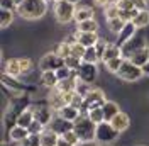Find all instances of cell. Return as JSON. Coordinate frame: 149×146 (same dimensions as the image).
Instances as JSON below:
<instances>
[{"mask_svg":"<svg viewBox=\"0 0 149 146\" xmlns=\"http://www.w3.org/2000/svg\"><path fill=\"white\" fill-rule=\"evenodd\" d=\"M17 14L26 20H37L41 19L47 10V4L44 0H24L17 5Z\"/></svg>","mask_w":149,"mask_h":146,"instance_id":"obj_1","label":"cell"},{"mask_svg":"<svg viewBox=\"0 0 149 146\" xmlns=\"http://www.w3.org/2000/svg\"><path fill=\"white\" fill-rule=\"evenodd\" d=\"M74 133L80 136L81 143H88V141H95V129H97V124L90 121V117L86 114H81L80 119L73 124Z\"/></svg>","mask_w":149,"mask_h":146,"instance_id":"obj_2","label":"cell"},{"mask_svg":"<svg viewBox=\"0 0 149 146\" xmlns=\"http://www.w3.org/2000/svg\"><path fill=\"white\" fill-rule=\"evenodd\" d=\"M54 17L59 24H68L74 20V12H76V5L68 2V0H58L54 2Z\"/></svg>","mask_w":149,"mask_h":146,"instance_id":"obj_3","label":"cell"},{"mask_svg":"<svg viewBox=\"0 0 149 146\" xmlns=\"http://www.w3.org/2000/svg\"><path fill=\"white\" fill-rule=\"evenodd\" d=\"M119 131L112 126L110 122L103 121L100 124H97V129H95V141L100 143V145H110L112 141H115L119 138Z\"/></svg>","mask_w":149,"mask_h":146,"instance_id":"obj_4","label":"cell"},{"mask_svg":"<svg viewBox=\"0 0 149 146\" xmlns=\"http://www.w3.org/2000/svg\"><path fill=\"white\" fill-rule=\"evenodd\" d=\"M115 75H117L119 78H122V80H125V82H137V80L142 78L144 72H142V68H141V66L134 65L130 60H124L120 70L115 73Z\"/></svg>","mask_w":149,"mask_h":146,"instance_id":"obj_5","label":"cell"},{"mask_svg":"<svg viewBox=\"0 0 149 146\" xmlns=\"http://www.w3.org/2000/svg\"><path fill=\"white\" fill-rule=\"evenodd\" d=\"M107 102V99H105V93H103L100 88H95L93 87L92 90H90V93L85 97V102L83 105H81V114H86L88 110L95 109V107H102L103 104Z\"/></svg>","mask_w":149,"mask_h":146,"instance_id":"obj_6","label":"cell"},{"mask_svg":"<svg viewBox=\"0 0 149 146\" xmlns=\"http://www.w3.org/2000/svg\"><path fill=\"white\" fill-rule=\"evenodd\" d=\"M144 46H146V39L142 37V34H137V32H136V36L130 37V39H129V41H127L124 46H120L122 58H124V60H129V58L134 55L137 49L144 48Z\"/></svg>","mask_w":149,"mask_h":146,"instance_id":"obj_7","label":"cell"},{"mask_svg":"<svg viewBox=\"0 0 149 146\" xmlns=\"http://www.w3.org/2000/svg\"><path fill=\"white\" fill-rule=\"evenodd\" d=\"M61 66H65V60L61 58V56L58 55V53H47L41 58V61H39V68L42 70V72H46V70H58V68H61Z\"/></svg>","mask_w":149,"mask_h":146,"instance_id":"obj_8","label":"cell"},{"mask_svg":"<svg viewBox=\"0 0 149 146\" xmlns=\"http://www.w3.org/2000/svg\"><path fill=\"white\" fill-rule=\"evenodd\" d=\"M32 112H34V119L39 121L41 124H44L46 128L53 122V112L54 110L49 105H36V107H32Z\"/></svg>","mask_w":149,"mask_h":146,"instance_id":"obj_9","label":"cell"},{"mask_svg":"<svg viewBox=\"0 0 149 146\" xmlns=\"http://www.w3.org/2000/svg\"><path fill=\"white\" fill-rule=\"evenodd\" d=\"M78 77L83 80V82L93 83L97 78V65L95 63H81L80 70H78Z\"/></svg>","mask_w":149,"mask_h":146,"instance_id":"obj_10","label":"cell"},{"mask_svg":"<svg viewBox=\"0 0 149 146\" xmlns=\"http://www.w3.org/2000/svg\"><path fill=\"white\" fill-rule=\"evenodd\" d=\"M136 32H137V27L134 26V22H125V26L122 27V31L117 34V39H115V44L119 46H124L127 41H129L130 37L136 36Z\"/></svg>","mask_w":149,"mask_h":146,"instance_id":"obj_11","label":"cell"},{"mask_svg":"<svg viewBox=\"0 0 149 146\" xmlns=\"http://www.w3.org/2000/svg\"><path fill=\"white\" fill-rule=\"evenodd\" d=\"M47 105L54 110V112H58L59 109H63L65 105H68L65 100V93H61V92H58L56 88H53V92L47 97Z\"/></svg>","mask_w":149,"mask_h":146,"instance_id":"obj_12","label":"cell"},{"mask_svg":"<svg viewBox=\"0 0 149 146\" xmlns=\"http://www.w3.org/2000/svg\"><path fill=\"white\" fill-rule=\"evenodd\" d=\"M80 116H81V110L76 109V107H73V105H65L63 109L58 110V117L65 119V121H68V122H76L78 119H80Z\"/></svg>","mask_w":149,"mask_h":146,"instance_id":"obj_13","label":"cell"},{"mask_svg":"<svg viewBox=\"0 0 149 146\" xmlns=\"http://www.w3.org/2000/svg\"><path fill=\"white\" fill-rule=\"evenodd\" d=\"M74 39H76L80 44H83L85 48H92V46L97 44V41H98L100 37H98L97 32H80V31H76Z\"/></svg>","mask_w":149,"mask_h":146,"instance_id":"obj_14","label":"cell"},{"mask_svg":"<svg viewBox=\"0 0 149 146\" xmlns=\"http://www.w3.org/2000/svg\"><path fill=\"white\" fill-rule=\"evenodd\" d=\"M76 78H78V72H73V75L70 78H65V80H59L58 85H56V90L61 92V93H66V92H73L76 88Z\"/></svg>","mask_w":149,"mask_h":146,"instance_id":"obj_15","label":"cell"},{"mask_svg":"<svg viewBox=\"0 0 149 146\" xmlns=\"http://www.w3.org/2000/svg\"><path fill=\"white\" fill-rule=\"evenodd\" d=\"M59 136H61V134H58L54 129L46 128L41 133V145L42 146H56L58 141H59Z\"/></svg>","mask_w":149,"mask_h":146,"instance_id":"obj_16","label":"cell"},{"mask_svg":"<svg viewBox=\"0 0 149 146\" xmlns=\"http://www.w3.org/2000/svg\"><path fill=\"white\" fill-rule=\"evenodd\" d=\"M110 124L117 129L119 133H124V131H127V129H129L130 119H129V116H127L125 112H119V114L110 121Z\"/></svg>","mask_w":149,"mask_h":146,"instance_id":"obj_17","label":"cell"},{"mask_svg":"<svg viewBox=\"0 0 149 146\" xmlns=\"http://www.w3.org/2000/svg\"><path fill=\"white\" fill-rule=\"evenodd\" d=\"M29 134H31L29 129L22 128V126H19V124H14V126L10 128V131H9V138L14 141V143H20V141H24Z\"/></svg>","mask_w":149,"mask_h":146,"instance_id":"obj_18","label":"cell"},{"mask_svg":"<svg viewBox=\"0 0 149 146\" xmlns=\"http://www.w3.org/2000/svg\"><path fill=\"white\" fill-rule=\"evenodd\" d=\"M59 82V78H58V75H56L54 70H46V72L41 73V83L46 87V88H56V85Z\"/></svg>","mask_w":149,"mask_h":146,"instance_id":"obj_19","label":"cell"},{"mask_svg":"<svg viewBox=\"0 0 149 146\" xmlns=\"http://www.w3.org/2000/svg\"><path fill=\"white\" fill-rule=\"evenodd\" d=\"M129 60L134 65H137V66H141V68H142V66L149 61V48H148V46H144V48L137 49V51L130 56Z\"/></svg>","mask_w":149,"mask_h":146,"instance_id":"obj_20","label":"cell"},{"mask_svg":"<svg viewBox=\"0 0 149 146\" xmlns=\"http://www.w3.org/2000/svg\"><path fill=\"white\" fill-rule=\"evenodd\" d=\"M32 121H34V112H32V107H29V109L20 110V112L17 114V117H15V124L22 126V128H29Z\"/></svg>","mask_w":149,"mask_h":146,"instance_id":"obj_21","label":"cell"},{"mask_svg":"<svg viewBox=\"0 0 149 146\" xmlns=\"http://www.w3.org/2000/svg\"><path fill=\"white\" fill-rule=\"evenodd\" d=\"M95 17V12H93L92 7L88 5H83V7H76V12H74V22H83V20H90V19Z\"/></svg>","mask_w":149,"mask_h":146,"instance_id":"obj_22","label":"cell"},{"mask_svg":"<svg viewBox=\"0 0 149 146\" xmlns=\"http://www.w3.org/2000/svg\"><path fill=\"white\" fill-rule=\"evenodd\" d=\"M102 109H103V114H105V121H107V122H110L112 119L120 112L119 104H117V102H113V100H107L102 105Z\"/></svg>","mask_w":149,"mask_h":146,"instance_id":"obj_23","label":"cell"},{"mask_svg":"<svg viewBox=\"0 0 149 146\" xmlns=\"http://www.w3.org/2000/svg\"><path fill=\"white\" fill-rule=\"evenodd\" d=\"M3 72H5V75L14 77V78L19 77V75H22V68H20V63H19V58H12V60H9V61L5 63Z\"/></svg>","mask_w":149,"mask_h":146,"instance_id":"obj_24","label":"cell"},{"mask_svg":"<svg viewBox=\"0 0 149 146\" xmlns=\"http://www.w3.org/2000/svg\"><path fill=\"white\" fill-rule=\"evenodd\" d=\"M73 124H74V122H68V121H65V119L58 117V121H54V122H51V124H49V128L54 129L58 134H65L66 131L73 129Z\"/></svg>","mask_w":149,"mask_h":146,"instance_id":"obj_25","label":"cell"},{"mask_svg":"<svg viewBox=\"0 0 149 146\" xmlns=\"http://www.w3.org/2000/svg\"><path fill=\"white\" fill-rule=\"evenodd\" d=\"M117 56H122L120 46L115 44V43H109L107 49H105V55H103V58H102V61L105 63V61H109V60H112V58H117Z\"/></svg>","mask_w":149,"mask_h":146,"instance_id":"obj_26","label":"cell"},{"mask_svg":"<svg viewBox=\"0 0 149 146\" xmlns=\"http://www.w3.org/2000/svg\"><path fill=\"white\" fill-rule=\"evenodd\" d=\"M97 29H98V24H97L95 19L83 20V22L76 24V31H80V32H97Z\"/></svg>","mask_w":149,"mask_h":146,"instance_id":"obj_27","label":"cell"},{"mask_svg":"<svg viewBox=\"0 0 149 146\" xmlns=\"http://www.w3.org/2000/svg\"><path fill=\"white\" fill-rule=\"evenodd\" d=\"M134 26L137 29H142V27H148L149 26V10H139V14L134 17Z\"/></svg>","mask_w":149,"mask_h":146,"instance_id":"obj_28","label":"cell"},{"mask_svg":"<svg viewBox=\"0 0 149 146\" xmlns=\"http://www.w3.org/2000/svg\"><path fill=\"white\" fill-rule=\"evenodd\" d=\"M103 14H105V19H107V20L119 17V15H120V9H119L117 2H110L107 7H103Z\"/></svg>","mask_w":149,"mask_h":146,"instance_id":"obj_29","label":"cell"},{"mask_svg":"<svg viewBox=\"0 0 149 146\" xmlns=\"http://www.w3.org/2000/svg\"><path fill=\"white\" fill-rule=\"evenodd\" d=\"M14 20V10L9 9H2L0 10V27H9Z\"/></svg>","mask_w":149,"mask_h":146,"instance_id":"obj_30","label":"cell"},{"mask_svg":"<svg viewBox=\"0 0 149 146\" xmlns=\"http://www.w3.org/2000/svg\"><path fill=\"white\" fill-rule=\"evenodd\" d=\"M124 26H125V22H124L120 17H115V19L107 20V27H109V31H110V32H113L115 36H117V34L122 31V27H124Z\"/></svg>","mask_w":149,"mask_h":146,"instance_id":"obj_31","label":"cell"},{"mask_svg":"<svg viewBox=\"0 0 149 146\" xmlns=\"http://www.w3.org/2000/svg\"><path fill=\"white\" fill-rule=\"evenodd\" d=\"M122 63H124V58L122 56H117V58H112V60H109V61H105V68L109 70L110 73H117L119 70H120Z\"/></svg>","mask_w":149,"mask_h":146,"instance_id":"obj_32","label":"cell"},{"mask_svg":"<svg viewBox=\"0 0 149 146\" xmlns=\"http://www.w3.org/2000/svg\"><path fill=\"white\" fill-rule=\"evenodd\" d=\"M86 116H88V117H90V121H93L95 124H100V122H103V121H105V114H103L102 107H95V109L88 110V112H86Z\"/></svg>","mask_w":149,"mask_h":146,"instance_id":"obj_33","label":"cell"},{"mask_svg":"<svg viewBox=\"0 0 149 146\" xmlns=\"http://www.w3.org/2000/svg\"><path fill=\"white\" fill-rule=\"evenodd\" d=\"M93 87H92V83H88V82H83L80 77L76 78V88H74V92H78L80 95H83V97H86L88 93H90V90H92Z\"/></svg>","mask_w":149,"mask_h":146,"instance_id":"obj_34","label":"cell"},{"mask_svg":"<svg viewBox=\"0 0 149 146\" xmlns=\"http://www.w3.org/2000/svg\"><path fill=\"white\" fill-rule=\"evenodd\" d=\"M58 55L61 56L63 60L68 58V56H71V43H68V41H63V43H59V44L56 46V51Z\"/></svg>","mask_w":149,"mask_h":146,"instance_id":"obj_35","label":"cell"},{"mask_svg":"<svg viewBox=\"0 0 149 146\" xmlns=\"http://www.w3.org/2000/svg\"><path fill=\"white\" fill-rule=\"evenodd\" d=\"M83 61H85V63H95V65L100 61V58H98V53H97L95 46H92V48H86L85 56H83Z\"/></svg>","mask_w":149,"mask_h":146,"instance_id":"obj_36","label":"cell"},{"mask_svg":"<svg viewBox=\"0 0 149 146\" xmlns=\"http://www.w3.org/2000/svg\"><path fill=\"white\" fill-rule=\"evenodd\" d=\"M81 63H83V60H80V58H76V56H68V58H65V65L70 70H73V72H78L80 66H81Z\"/></svg>","mask_w":149,"mask_h":146,"instance_id":"obj_37","label":"cell"},{"mask_svg":"<svg viewBox=\"0 0 149 146\" xmlns=\"http://www.w3.org/2000/svg\"><path fill=\"white\" fill-rule=\"evenodd\" d=\"M20 146H42L41 145V134H29L24 141L19 143Z\"/></svg>","mask_w":149,"mask_h":146,"instance_id":"obj_38","label":"cell"},{"mask_svg":"<svg viewBox=\"0 0 149 146\" xmlns=\"http://www.w3.org/2000/svg\"><path fill=\"white\" fill-rule=\"evenodd\" d=\"M61 136L65 138L68 143H71L73 146H78L80 143H81V139H80V136L74 133V129H70V131H66L65 134H61Z\"/></svg>","mask_w":149,"mask_h":146,"instance_id":"obj_39","label":"cell"},{"mask_svg":"<svg viewBox=\"0 0 149 146\" xmlns=\"http://www.w3.org/2000/svg\"><path fill=\"white\" fill-rule=\"evenodd\" d=\"M85 51H86V48L83 44H80L78 41H74L73 44H71V56H76V58H80V60H83L85 56Z\"/></svg>","mask_w":149,"mask_h":146,"instance_id":"obj_40","label":"cell"},{"mask_svg":"<svg viewBox=\"0 0 149 146\" xmlns=\"http://www.w3.org/2000/svg\"><path fill=\"white\" fill-rule=\"evenodd\" d=\"M139 14V10L137 9H130V10H120V15L119 17L124 20V22H132L134 20V17Z\"/></svg>","mask_w":149,"mask_h":146,"instance_id":"obj_41","label":"cell"},{"mask_svg":"<svg viewBox=\"0 0 149 146\" xmlns=\"http://www.w3.org/2000/svg\"><path fill=\"white\" fill-rule=\"evenodd\" d=\"M27 129H29V133H31V134H41V133L46 129V126H44V124H41L39 121H36V119H34Z\"/></svg>","mask_w":149,"mask_h":146,"instance_id":"obj_42","label":"cell"},{"mask_svg":"<svg viewBox=\"0 0 149 146\" xmlns=\"http://www.w3.org/2000/svg\"><path fill=\"white\" fill-rule=\"evenodd\" d=\"M107 46H109V41H105V39H98L97 41V44H95V49H97V53H98V58H100V61H102L103 55H105V49H107Z\"/></svg>","mask_w":149,"mask_h":146,"instance_id":"obj_43","label":"cell"},{"mask_svg":"<svg viewBox=\"0 0 149 146\" xmlns=\"http://www.w3.org/2000/svg\"><path fill=\"white\" fill-rule=\"evenodd\" d=\"M56 75H58L59 80H65V78H70V77L73 75V70H70V68L65 65V66H61V68L56 70Z\"/></svg>","mask_w":149,"mask_h":146,"instance_id":"obj_44","label":"cell"},{"mask_svg":"<svg viewBox=\"0 0 149 146\" xmlns=\"http://www.w3.org/2000/svg\"><path fill=\"white\" fill-rule=\"evenodd\" d=\"M83 102H85L83 95H80L78 92H74V95H73V99H71V104H70V105H73V107H76V109H81Z\"/></svg>","mask_w":149,"mask_h":146,"instance_id":"obj_45","label":"cell"},{"mask_svg":"<svg viewBox=\"0 0 149 146\" xmlns=\"http://www.w3.org/2000/svg\"><path fill=\"white\" fill-rule=\"evenodd\" d=\"M117 5L120 10H130V9H136L134 7V2L132 0H117Z\"/></svg>","mask_w":149,"mask_h":146,"instance_id":"obj_46","label":"cell"},{"mask_svg":"<svg viewBox=\"0 0 149 146\" xmlns=\"http://www.w3.org/2000/svg\"><path fill=\"white\" fill-rule=\"evenodd\" d=\"M19 63H20V68H22V73L29 72L32 68V61L29 58H19Z\"/></svg>","mask_w":149,"mask_h":146,"instance_id":"obj_47","label":"cell"},{"mask_svg":"<svg viewBox=\"0 0 149 146\" xmlns=\"http://www.w3.org/2000/svg\"><path fill=\"white\" fill-rule=\"evenodd\" d=\"M0 5H2V9H9V10L17 9V5H15L14 0H0Z\"/></svg>","mask_w":149,"mask_h":146,"instance_id":"obj_48","label":"cell"},{"mask_svg":"<svg viewBox=\"0 0 149 146\" xmlns=\"http://www.w3.org/2000/svg\"><path fill=\"white\" fill-rule=\"evenodd\" d=\"M137 10H148V0H132Z\"/></svg>","mask_w":149,"mask_h":146,"instance_id":"obj_49","label":"cell"},{"mask_svg":"<svg viewBox=\"0 0 149 146\" xmlns=\"http://www.w3.org/2000/svg\"><path fill=\"white\" fill-rule=\"evenodd\" d=\"M93 4L98 5V7H107L110 4V0H93Z\"/></svg>","mask_w":149,"mask_h":146,"instance_id":"obj_50","label":"cell"},{"mask_svg":"<svg viewBox=\"0 0 149 146\" xmlns=\"http://www.w3.org/2000/svg\"><path fill=\"white\" fill-rule=\"evenodd\" d=\"M58 146H73L71 143H68L63 136H59V141H58Z\"/></svg>","mask_w":149,"mask_h":146,"instance_id":"obj_51","label":"cell"},{"mask_svg":"<svg viewBox=\"0 0 149 146\" xmlns=\"http://www.w3.org/2000/svg\"><path fill=\"white\" fill-rule=\"evenodd\" d=\"M142 72H144V75H149V61L142 66Z\"/></svg>","mask_w":149,"mask_h":146,"instance_id":"obj_52","label":"cell"},{"mask_svg":"<svg viewBox=\"0 0 149 146\" xmlns=\"http://www.w3.org/2000/svg\"><path fill=\"white\" fill-rule=\"evenodd\" d=\"M14 2H15V5H20V4H22L24 0H14Z\"/></svg>","mask_w":149,"mask_h":146,"instance_id":"obj_53","label":"cell"},{"mask_svg":"<svg viewBox=\"0 0 149 146\" xmlns=\"http://www.w3.org/2000/svg\"><path fill=\"white\" fill-rule=\"evenodd\" d=\"M68 2H71V4H74V5H76V4H78L80 0H68Z\"/></svg>","mask_w":149,"mask_h":146,"instance_id":"obj_54","label":"cell"},{"mask_svg":"<svg viewBox=\"0 0 149 146\" xmlns=\"http://www.w3.org/2000/svg\"><path fill=\"white\" fill-rule=\"evenodd\" d=\"M44 2H46V4H49V2H54V0H44Z\"/></svg>","mask_w":149,"mask_h":146,"instance_id":"obj_55","label":"cell"},{"mask_svg":"<svg viewBox=\"0 0 149 146\" xmlns=\"http://www.w3.org/2000/svg\"><path fill=\"white\" fill-rule=\"evenodd\" d=\"M105 146H112V145H105Z\"/></svg>","mask_w":149,"mask_h":146,"instance_id":"obj_56","label":"cell"},{"mask_svg":"<svg viewBox=\"0 0 149 146\" xmlns=\"http://www.w3.org/2000/svg\"><path fill=\"white\" fill-rule=\"evenodd\" d=\"M54 2H58V0H54Z\"/></svg>","mask_w":149,"mask_h":146,"instance_id":"obj_57","label":"cell"},{"mask_svg":"<svg viewBox=\"0 0 149 146\" xmlns=\"http://www.w3.org/2000/svg\"><path fill=\"white\" fill-rule=\"evenodd\" d=\"M56 146H58V145H56Z\"/></svg>","mask_w":149,"mask_h":146,"instance_id":"obj_58","label":"cell"},{"mask_svg":"<svg viewBox=\"0 0 149 146\" xmlns=\"http://www.w3.org/2000/svg\"><path fill=\"white\" fill-rule=\"evenodd\" d=\"M95 146H97V145H95Z\"/></svg>","mask_w":149,"mask_h":146,"instance_id":"obj_59","label":"cell"}]
</instances>
